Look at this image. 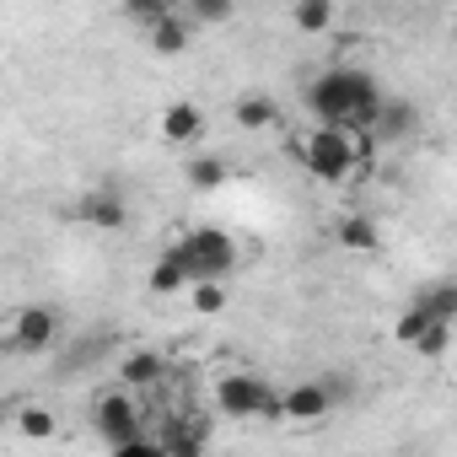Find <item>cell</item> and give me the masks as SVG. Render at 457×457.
Instances as JSON below:
<instances>
[{
    "instance_id": "1",
    "label": "cell",
    "mask_w": 457,
    "mask_h": 457,
    "mask_svg": "<svg viewBox=\"0 0 457 457\" xmlns=\"http://www.w3.org/2000/svg\"><path fill=\"white\" fill-rule=\"evenodd\" d=\"M307 108L318 113V124H339V129H371L382 113V87L366 71H323L307 87Z\"/></svg>"
},
{
    "instance_id": "2",
    "label": "cell",
    "mask_w": 457,
    "mask_h": 457,
    "mask_svg": "<svg viewBox=\"0 0 457 457\" xmlns=\"http://www.w3.org/2000/svg\"><path fill=\"white\" fill-rule=\"evenodd\" d=\"M172 253L183 259L188 280H226L237 270V243L220 232V226H194V232H183L172 243Z\"/></svg>"
},
{
    "instance_id": "3",
    "label": "cell",
    "mask_w": 457,
    "mask_h": 457,
    "mask_svg": "<svg viewBox=\"0 0 457 457\" xmlns=\"http://www.w3.org/2000/svg\"><path fill=\"white\" fill-rule=\"evenodd\" d=\"M296 162H302L318 183H345V178L355 172L350 129H339V124H318L307 140H296Z\"/></svg>"
},
{
    "instance_id": "4",
    "label": "cell",
    "mask_w": 457,
    "mask_h": 457,
    "mask_svg": "<svg viewBox=\"0 0 457 457\" xmlns=\"http://www.w3.org/2000/svg\"><path fill=\"white\" fill-rule=\"evenodd\" d=\"M97 436H103L113 452H156V457H162V446L140 430V409H135L129 393H108V398H97Z\"/></svg>"
},
{
    "instance_id": "5",
    "label": "cell",
    "mask_w": 457,
    "mask_h": 457,
    "mask_svg": "<svg viewBox=\"0 0 457 457\" xmlns=\"http://www.w3.org/2000/svg\"><path fill=\"white\" fill-rule=\"evenodd\" d=\"M215 409L232 414V420H280V393H270L248 371H232V377L215 382Z\"/></svg>"
},
{
    "instance_id": "6",
    "label": "cell",
    "mask_w": 457,
    "mask_h": 457,
    "mask_svg": "<svg viewBox=\"0 0 457 457\" xmlns=\"http://www.w3.org/2000/svg\"><path fill=\"white\" fill-rule=\"evenodd\" d=\"M54 339H60V312L54 307H22L12 318V334H6V345L17 355H44Z\"/></svg>"
},
{
    "instance_id": "7",
    "label": "cell",
    "mask_w": 457,
    "mask_h": 457,
    "mask_svg": "<svg viewBox=\"0 0 457 457\" xmlns=\"http://www.w3.org/2000/svg\"><path fill=\"white\" fill-rule=\"evenodd\" d=\"M339 403V393L328 382H296L280 393V420H296V425H312V420H328Z\"/></svg>"
},
{
    "instance_id": "8",
    "label": "cell",
    "mask_w": 457,
    "mask_h": 457,
    "mask_svg": "<svg viewBox=\"0 0 457 457\" xmlns=\"http://www.w3.org/2000/svg\"><path fill=\"white\" fill-rule=\"evenodd\" d=\"M76 215H81L87 226H97V232H124V226H129V204H124L113 188H92V194H81Z\"/></svg>"
},
{
    "instance_id": "9",
    "label": "cell",
    "mask_w": 457,
    "mask_h": 457,
    "mask_svg": "<svg viewBox=\"0 0 457 457\" xmlns=\"http://www.w3.org/2000/svg\"><path fill=\"white\" fill-rule=\"evenodd\" d=\"M199 135H204L199 103H167V108H162V140H167V145H194Z\"/></svg>"
},
{
    "instance_id": "10",
    "label": "cell",
    "mask_w": 457,
    "mask_h": 457,
    "mask_svg": "<svg viewBox=\"0 0 457 457\" xmlns=\"http://www.w3.org/2000/svg\"><path fill=\"white\" fill-rule=\"evenodd\" d=\"M145 28H151V49H156V54H183L188 38H194V22L178 17V12H162V17H151Z\"/></svg>"
},
{
    "instance_id": "11",
    "label": "cell",
    "mask_w": 457,
    "mask_h": 457,
    "mask_svg": "<svg viewBox=\"0 0 457 457\" xmlns=\"http://www.w3.org/2000/svg\"><path fill=\"white\" fill-rule=\"evenodd\" d=\"M334 243H339L345 253H377L382 232H377V220H371V215H345V220L334 226Z\"/></svg>"
},
{
    "instance_id": "12",
    "label": "cell",
    "mask_w": 457,
    "mask_h": 457,
    "mask_svg": "<svg viewBox=\"0 0 457 457\" xmlns=\"http://www.w3.org/2000/svg\"><path fill=\"white\" fill-rule=\"evenodd\" d=\"M162 371H167V361H162L156 350H129V355L119 361V377H124L129 387H151V382H162Z\"/></svg>"
},
{
    "instance_id": "13",
    "label": "cell",
    "mask_w": 457,
    "mask_h": 457,
    "mask_svg": "<svg viewBox=\"0 0 457 457\" xmlns=\"http://www.w3.org/2000/svg\"><path fill=\"white\" fill-rule=\"evenodd\" d=\"M232 113H237V124H243V129H270V124L280 119V103H275V97H264V92H248V97H237V108H232Z\"/></svg>"
},
{
    "instance_id": "14",
    "label": "cell",
    "mask_w": 457,
    "mask_h": 457,
    "mask_svg": "<svg viewBox=\"0 0 457 457\" xmlns=\"http://www.w3.org/2000/svg\"><path fill=\"white\" fill-rule=\"evenodd\" d=\"M151 291H156V296H178V291H188V270H183V259H178L172 248L151 264Z\"/></svg>"
},
{
    "instance_id": "15",
    "label": "cell",
    "mask_w": 457,
    "mask_h": 457,
    "mask_svg": "<svg viewBox=\"0 0 457 457\" xmlns=\"http://www.w3.org/2000/svg\"><path fill=\"white\" fill-rule=\"evenodd\" d=\"M328 22H334V0H296L291 6V28L296 33H328Z\"/></svg>"
},
{
    "instance_id": "16",
    "label": "cell",
    "mask_w": 457,
    "mask_h": 457,
    "mask_svg": "<svg viewBox=\"0 0 457 457\" xmlns=\"http://www.w3.org/2000/svg\"><path fill=\"white\" fill-rule=\"evenodd\" d=\"M226 302H232V296H226L220 280H188V307H194L199 318H220Z\"/></svg>"
},
{
    "instance_id": "17",
    "label": "cell",
    "mask_w": 457,
    "mask_h": 457,
    "mask_svg": "<svg viewBox=\"0 0 457 457\" xmlns=\"http://www.w3.org/2000/svg\"><path fill=\"white\" fill-rule=\"evenodd\" d=\"M183 6H188V22L194 28H220L226 17L237 12V0H183Z\"/></svg>"
},
{
    "instance_id": "18",
    "label": "cell",
    "mask_w": 457,
    "mask_h": 457,
    "mask_svg": "<svg viewBox=\"0 0 457 457\" xmlns=\"http://www.w3.org/2000/svg\"><path fill=\"white\" fill-rule=\"evenodd\" d=\"M420 307H425L430 318H446V323H457V286H452V280H436V286L420 296Z\"/></svg>"
},
{
    "instance_id": "19",
    "label": "cell",
    "mask_w": 457,
    "mask_h": 457,
    "mask_svg": "<svg viewBox=\"0 0 457 457\" xmlns=\"http://www.w3.org/2000/svg\"><path fill=\"white\" fill-rule=\"evenodd\" d=\"M188 183H194L199 194L220 188V183H226V162H220V156H194V162H188Z\"/></svg>"
},
{
    "instance_id": "20",
    "label": "cell",
    "mask_w": 457,
    "mask_h": 457,
    "mask_svg": "<svg viewBox=\"0 0 457 457\" xmlns=\"http://www.w3.org/2000/svg\"><path fill=\"white\" fill-rule=\"evenodd\" d=\"M430 323H436V318H430V312L414 302V307H403V312H398V323H393V339H398V345H414V339H420Z\"/></svg>"
},
{
    "instance_id": "21",
    "label": "cell",
    "mask_w": 457,
    "mask_h": 457,
    "mask_svg": "<svg viewBox=\"0 0 457 457\" xmlns=\"http://www.w3.org/2000/svg\"><path fill=\"white\" fill-rule=\"evenodd\" d=\"M446 345H452V323H446V318H436V323L409 345V350H414V355H425V361H436V355H446Z\"/></svg>"
},
{
    "instance_id": "22",
    "label": "cell",
    "mask_w": 457,
    "mask_h": 457,
    "mask_svg": "<svg viewBox=\"0 0 457 457\" xmlns=\"http://www.w3.org/2000/svg\"><path fill=\"white\" fill-rule=\"evenodd\" d=\"M17 430H22L28 441H49V436H54V414L38 409V403H28V409L17 414Z\"/></svg>"
},
{
    "instance_id": "23",
    "label": "cell",
    "mask_w": 457,
    "mask_h": 457,
    "mask_svg": "<svg viewBox=\"0 0 457 457\" xmlns=\"http://www.w3.org/2000/svg\"><path fill=\"white\" fill-rule=\"evenodd\" d=\"M183 0H124V12L129 17H140V22H151V17H162V12H178Z\"/></svg>"
}]
</instances>
